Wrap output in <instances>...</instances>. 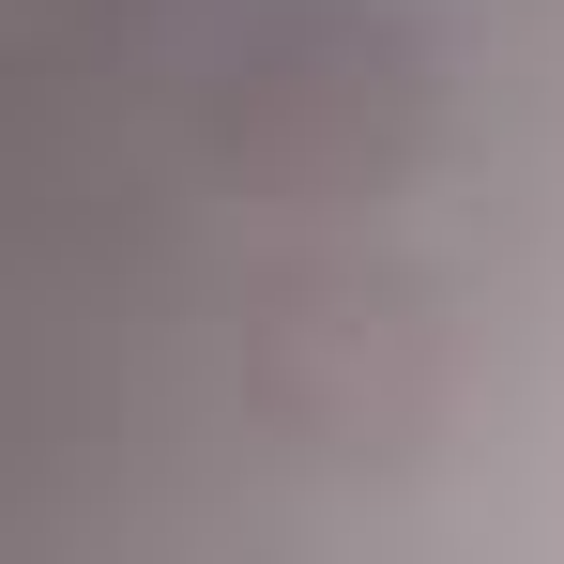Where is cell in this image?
<instances>
[{"label": "cell", "instance_id": "obj_1", "mask_svg": "<svg viewBox=\"0 0 564 564\" xmlns=\"http://www.w3.org/2000/svg\"><path fill=\"white\" fill-rule=\"evenodd\" d=\"M214 169L275 214H381L427 153V62L367 0H290L214 77Z\"/></svg>", "mask_w": 564, "mask_h": 564}]
</instances>
